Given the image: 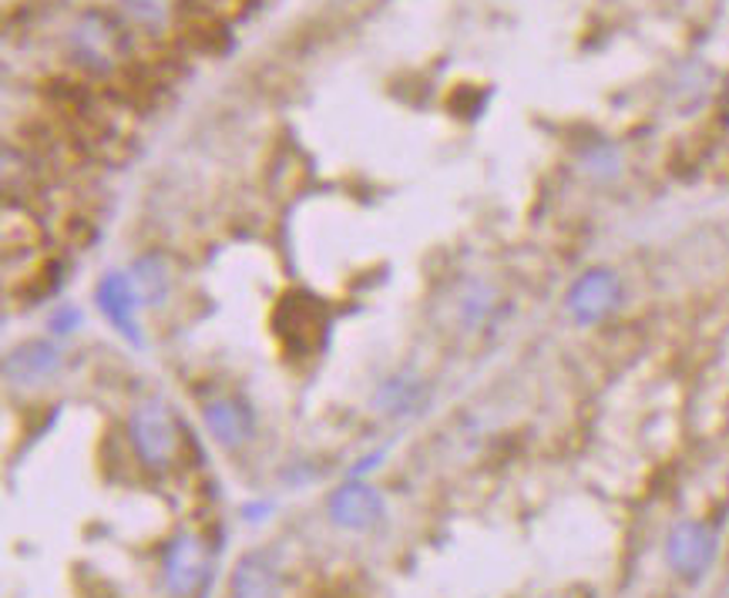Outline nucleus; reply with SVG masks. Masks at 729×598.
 <instances>
[{"label": "nucleus", "mask_w": 729, "mask_h": 598, "mask_svg": "<svg viewBox=\"0 0 729 598\" xmlns=\"http://www.w3.org/2000/svg\"><path fill=\"white\" fill-rule=\"evenodd\" d=\"M125 31L101 11H84L71 28V54L91 74H108L121 58H125Z\"/></svg>", "instance_id": "nucleus-1"}, {"label": "nucleus", "mask_w": 729, "mask_h": 598, "mask_svg": "<svg viewBox=\"0 0 729 598\" xmlns=\"http://www.w3.org/2000/svg\"><path fill=\"white\" fill-rule=\"evenodd\" d=\"M132 444L149 467H169L179 454V424L165 404H145L132 414Z\"/></svg>", "instance_id": "nucleus-2"}, {"label": "nucleus", "mask_w": 729, "mask_h": 598, "mask_svg": "<svg viewBox=\"0 0 729 598\" xmlns=\"http://www.w3.org/2000/svg\"><path fill=\"white\" fill-rule=\"evenodd\" d=\"M716 551H719L716 531L702 521H679L666 538V558L672 571L686 581L702 578L712 568Z\"/></svg>", "instance_id": "nucleus-3"}, {"label": "nucleus", "mask_w": 729, "mask_h": 598, "mask_svg": "<svg viewBox=\"0 0 729 598\" xmlns=\"http://www.w3.org/2000/svg\"><path fill=\"white\" fill-rule=\"evenodd\" d=\"M330 518L333 525L340 528H350V531H371L374 525L384 521L387 515V501L377 488L363 485V482H350L343 488H336L330 495Z\"/></svg>", "instance_id": "nucleus-4"}, {"label": "nucleus", "mask_w": 729, "mask_h": 598, "mask_svg": "<svg viewBox=\"0 0 729 598\" xmlns=\"http://www.w3.org/2000/svg\"><path fill=\"white\" fill-rule=\"evenodd\" d=\"M619 280L612 270H588L571 290H568V313L578 323H598L601 316H609L612 306L619 303Z\"/></svg>", "instance_id": "nucleus-5"}, {"label": "nucleus", "mask_w": 729, "mask_h": 598, "mask_svg": "<svg viewBox=\"0 0 729 598\" xmlns=\"http://www.w3.org/2000/svg\"><path fill=\"white\" fill-rule=\"evenodd\" d=\"M209 571V555L205 545L192 535H182L172 541L169 555H165V581L175 595H192Z\"/></svg>", "instance_id": "nucleus-6"}, {"label": "nucleus", "mask_w": 729, "mask_h": 598, "mask_svg": "<svg viewBox=\"0 0 729 598\" xmlns=\"http://www.w3.org/2000/svg\"><path fill=\"white\" fill-rule=\"evenodd\" d=\"M98 306L118 326V333H125L132 343H139V320H135L139 293H135V283L129 276H121V273L104 276L98 286Z\"/></svg>", "instance_id": "nucleus-7"}, {"label": "nucleus", "mask_w": 729, "mask_h": 598, "mask_svg": "<svg viewBox=\"0 0 729 598\" xmlns=\"http://www.w3.org/2000/svg\"><path fill=\"white\" fill-rule=\"evenodd\" d=\"M205 424L215 434V440L225 447H239L253 437V411L235 397L212 401L205 407Z\"/></svg>", "instance_id": "nucleus-8"}, {"label": "nucleus", "mask_w": 729, "mask_h": 598, "mask_svg": "<svg viewBox=\"0 0 729 598\" xmlns=\"http://www.w3.org/2000/svg\"><path fill=\"white\" fill-rule=\"evenodd\" d=\"M61 367V353L48 339H31L8 356V377L21 384L48 381Z\"/></svg>", "instance_id": "nucleus-9"}, {"label": "nucleus", "mask_w": 729, "mask_h": 598, "mask_svg": "<svg viewBox=\"0 0 729 598\" xmlns=\"http://www.w3.org/2000/svg\"><path fill=\"white\" fill-rule=\"evenodd\" d=\"M118 8L132 28L145 34H162L175 21L182 0H118Z\"/></svg>", "instance_id": "nucleus-10"}, {"label": "nucleus", "mask_w": 729, "mask_h": 598, "mask_svg": "<svg viewBox=\"0 0 729 598\" xmlns=\"http://www.w3.org/2000/svg\"><path fill=\"white\" fill-rule=\"evenodd\" d=\"M276 588V568L263 551H253L239 561L232 575V591L239 598H266Z\"/></svg>", "instance_id": "nucleus-11"}, {"label": "nucleus", "mask_w": 729, "mask_h": 598, "mask_svg": "<svg viewBox=\"0 0 729 598\" xmlns=\"http://www.w3.org/2000/svg\"><path fill=\"white\" fill-rule=\"evenodd\" d=\"M132 283H135L139 300H145V303H159L169 293V276H165V270L155 260H142Z\"/></svg>", "instance_id": "nucleus-12"}]
</instances>
